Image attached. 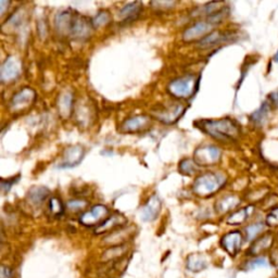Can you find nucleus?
<instances>
[{"label": "nucleus", "instance_id": "nucleus-34", "mask_svg": "<svg viewBox=\"0 0 278 278\" xmlns=\"http://www.w3.org/2000/svg\"><path fill=\"white\" fill-rule=\"evenodd\" d=\"M0 278H12V270L10 267L3 265L0 268Z\"/></svg>", "mask_w": 278, "mask_h": 278}, {"label": "nucleus", "instance_id": "nucleus-33", "mask_svg": "<svg viewBox=\"0 0 278 278\" xmlns=\"http://www.w3.org/2000/svg\"><path fill=\"white\" fill-rule=\"evenodd\" d=\"M151 5L156 9H162V10H169V9L173 8L176 3L175 2H152Z\"/></svg>", "mask_w": 278, "mask_h": 278}, {"label": "nucleus", "instance_id": "nucleus-20", "mask_svg": "<svg viewBox=\"0 0 278 278\" xmlns=\"http://www.w3.org/2000/svg\"><path fill=\"white\" fill-rule=\"evenodd\" d=\"M239 203H240V200L236 196H226L222 199H219L215 203V210L216 212L219 214H224L235 209Z\"/></svg>", "mask_w": 278, "mask_h": 278}, {"label": "nucleus", "instance_id": "nucleus-15", "mask_svg": "<svg viewBox=\"0 0 278 278\" xmlns=\"http://www.w3.org/2000/svg\"><path fill=\"white\" fill-rule=\"evenodd\" d=\"M141 10H142L141 3H139V2L128 3L120 9V11L118 13V17L123 23L132 22L134 20H136L138 15L140 14Z\"/></svg>", "mask_w": 278, "mask_h": 278}, {"label": "nucleus", "instance_id": "nucleus-6", "mask_svg": "<svg viewBox=\"0 0 278 278\" xmlns=\"http://www.w3.org/2000/svg\"><path fill=\"white\" fill-rule=\"evenodd\" d=\"M215 24H213L208 18L206 20H201L196 22L191 26L187 27L183 33V41L186 43L195 42V41H201L203 40L206 36H208L210 33H212L215 28Z\"/></svg>", "mask_w": 278, "mask_h": 278}, {"label": "nucleus", "instance_id": "nucleus-5", "mask_svg": "<svg viewBox=\"0 0 278 278\" xmlns=\"http://www.w3.org/2000/svg\"><path fill=\"white\" fill-rule=\"evenodd\" d=\"M186 107L181 103H175L171 105H165V107L158 108L157 110L152 111V116L158 121L166 125L176 123L181 117L184 116L186 111Z\"/></svg>", "mask_w": 278, "mask_h": 278}, {"label": "nucleus", "instance_id": "nucleus-9", "mask_svg": "<svg viewBox=\"0 0 278 278\" xmlns=\"http://www.w3.org/2000/svg\"><path fill=\"white\" fill-rule=\"evenodd\" d=\"M36 99V92L31 87H24L17 91L10 101V110L13 112H22L30 108Z\"/></svg>", "mask_w": 278, "mask_h": 278}, {"label": "nucleus", "instance_id": "nucleus-2", "mask_svg": "<svg viewBox=\"0 0 278 278\" xmlns=\"http://www.w3.org/2000/svg\"><path fill=\"white\" fill-rule=\"evenodd\" d=\"M195 126L220 141L236 140L239 136V127L232 120H201L195 123Z\"/></svg>", "mask_w": 278, "mask_h": 278}, {"label": "nucleus", "instance_id": "nucleus-8", "mask_svg": "<svg viewBox=\"0 0 278 278\" xmlns=\"http://www.w3.org/2000/svg\"><path fill=\"white\" fill-rule=\"evenodd\" d=\"M109 217V209L103 205L94 206L80 216V223L84 226H99Z\"/></svg>", "mask_w": 278, "mask_h": 278}, {"label": "nucleus", "instance_id": "nucleus-30", "mask_svg": "<svg viewBox=\"0 0 278 278\" xmlns=\"http://www.w3.org/2000/svg\"><path fill=\"white\" fill-rule=\"evenodd\" d=\"M22 12L18 10V11H15L10 17L8 18L7 22L4 24L3 28H6L7 26L10 27V28H13V27H16L17 25H20L21 22H22Z\"/></svg>", "mask_w": 278, "mask_h": 278}, {"label": "nucleus", "instance_id": "nucleus-32", "mask_svg": "<svg viewBox=\"0 0 278 278\" xmlns=\"http://www.w3.org/2000/svg\"><path fill=\"white\" fill-rule=\"evenodd\" d=\"M267 265H268V262L265 257H256L254 258V260L247 263V268L248 270H254V268L264 267Z\"/></svg>", "mask_w": 278, "mask_h": 278}, {"label": "nucleus", "instance_id": "nucleus-3", "mask_svg": "<svg viewBox=\"0 0 278 278\" xmlns=\"http://www.w3.org/2000/svg\"><path fill=\"white\" fill-rule=\"evenodd\" d=\"M226 184V177L219 173H206L196 178L193 185L194 194L198 197H210Z\"/></svg>", "mask_w": 278, "mask_h": 278}, {"label": "nucleus", "instance_id": "nucleus-1", "mask_svg": "<svg viewBox=\"0 0 278 278\" xmlns=\"http://www.w3.org/2000/svg\"><path fill=\"white\" fill-rule=\"evenodd\" d=\"M54 25L60 35L74 40H86L92 32L91 20L74 10H63L55 15Z\"/></svg>", "mask_w": 278, "mask_h": 278}, {"label": "nucleus", "instance_id": "nucleus-18", "mask_svg": "<svg viewBox=\"0 0 278 278\" xmlns=\"http://www.w3.org/2000/svg\"><path fill=\"white\" fill-rule=\"evenodd\" d=\"M49 196V190L43 186H34L32 187L26 195V199L34 207H38L43 205L44 201Z\"/></svg>", "mask_w": 278, "mask_h": 278}, {"label": "nucleus", "instance_id": "nucleus-29", "mask_svg": "<svg viewBox=\"0 0 278 278\" xmlns=\"http://www.w3.org/2000/svg\"><path fill=\"white\" fill-rule=\"evenodd\" d=\"M263 229H264V225L261 223L252 224L250 226H248L246 228V234H247L248 240H253V239L263 231Z\"/></svg>", "mask_w": 278, "mask_h": 278}, {"label": "nucleus", "instance_id": "nucleus-27", "mask_svg": "<svg viewBox=\"0 0 278 278\" xmlns=\"http://www.w3.org/2000/svg\"><path fill=\"white\" fill-rule=\"evenodd\" d=\"M271 243H272V238L270 236L262 237L261 239H258V240L251 247V253L256 254L258 252L265 250V249H267L268 247L271 246Z\"/></svg>", "mask_w": 278, "mask_h": 278}, {"label": "nucleus", "instance_id": "nucleus-21", "mask_svg": "<svg viewBox=\"0 0 278 278\" xmlns=\"http://www.w3.org/2000/svg\"><path fill=\"white\" fill-rule=\"evenodd\" d=\"M187 268L189 271L194 272V273H198L203 271L205 268L207 267V262L205 260V257L199 254V253H194L190 254L187 257V262H186Z\"/></svg>", "mask_w": 278, "mask_h": 278}, {"label": "nucleus", "instance_id": "nucleus-26", "mask_svg": "<svg viewBox=\"0 0 278 278\" xmlns=\"http://www.w3.org/2000/svg\"><path fill=\"white\" fill-rule=\"evenodd\" d=\"M110 18H111V15L107 10L99 11L91 18V23H92L94 28H99V27L107 25L110 22Z\"/></svg>", "mask_w": 278, "mask_h": 278}, {"label": "nucleus", "instance_id": "nucleus-16", "mask_svg": "<svg viewBox=\"0 0 278 278\" xmlns=\"http://www.w3.org/2000/svg\"><path fill=\"white\" fill-rule=\"evenodd\" d=\"M125 223H126V218L122 214H114L112 216H109L102 224H100L97 228H96L95 234H97V235L105 234V233L113 231V229H117L118 227H123V225Z\"/></svg>", "mask_w": 278, "mask_h": 278}, {"label": "nucleus", "instance_id": "nucleus-35", "mask_svg": "<svg viewBox=\"0 0 278 278\" xmlns=\"http://www.w3.org/2000/svg\"><path fill=\"white\" fill-rule=\"evenodd\" d=\"M15 181H16V177L13 178V179H8L7 183H6V180H3V181H2V189H3V191H4L5 194L8 193L9 190H10L11 186L15 183Z\"/></svg>", "mask_w": 278, "mask_h": 278}, {"label": "nucleus", "instance_id": "nucleus-7", "mask_svg": "<svg viewBox=\"0 0 278 278\" xmlns=\"http://www.w3.org/2000/svg\"><path fill=\"white\" fill-rule=\"evenodd\" d=\"M220 157H222V151L212 145L200 146L194 152V160L199 166L214 165L219 161Z\"/></svg>", "mask_w": 278, "mask_h": 278}, {"label": "nucleus", "instance_id": "nucleus-17", "mask_svg": "<svg viewBox=\"0 0 278 278\" xmlns=\"http://www.w3.org/2000/svg\"><path fill=\"white\" fill-rule=\"evenodd\" d=\"M73 102L74 97L72 91L65 90L60 94L58 99V110L60 117H62L63 119H68L71 116L73 110Z\"/></svg>", "mask_w": 278, "mask_h": 278}, {"label": "nucleus", "instance_id": "nucleus-25", "mask_svg": "<svg viewBox=\"0 0 278 278\" xmlns=\"http://www.w3.org/2000/svg\"><path fill=\"white\" fill-rule=\"evenodd\" d=\"M48 208H49L51 215L54 217H60L64 213V207L62 205V201L57 197L50 198L49 203H48Z\"/></svg>", "mask_w": 278, "mask_h": 278}, {"label": "nucleus", "instance_id": "nucleus-24", "mask_svg": "<svg viewBox=\"0 0 278 278\" xmlns=\"http://www.w3.org/2000/svg\"><path fill=\"white\" fill-rule=\"evenodd\" d=\"M252 208H246L243 210H239L237 212L233 213L231 216L228 217L227 223L231 225H239L244 223L245 220L247 219V217L249 216V211H250Z\"/></svg>", "mask_w": 278, "mask_h": 278}, {"label": "nucleus", "instance_id": "nucleus-11", "mask_svg": "<svg viewBox=\"0 0 278 278\" xmlns=\"http://www.w3.org/2000/svg\"><path fill=\"white\" fill-rule=\"evenodd\" d=\"M85 148L81 145H74L66 148L63 152L62 162L60 163V169H72L79 165L85 157Z\"/></svg>", "mask_w": 278, "mask_h": 278}, {"label": "nucleus", "instance_id": "nucleus-23", "mask_svg": "<svg viewBox=\"0 0 278 278\" xmlns=\"http://www.w3.org/2000/svg\"><path fill=\"white\" fill-rule=\"evenodd\" d=\"M128 236H129V229L123 228V229H120V231H116L113 234H111L110 236L105 238V243L113 245V247L122 246L124 242L127 240Z\"/></svg>", "mask_w": 278, "mask_h": 278}, {"label": "nucleus", "instance_id": "nucleus-31", "mask_svg": "<svg viewBox=\"0 0 278 278\" xmlns=\"http://www.w3.org/2000/svg\"><path fill=\"white\" fill-rule=\"evenodd\" d=\"M87 206V202L84 200H71L66 203V209L72 211V212H79V211L83 210Z\"/></svg>", "mask_w": 278, "mask_h": 278}, {"label": "nucleus", "instance_id": "nucleus-28", "mask_svg": "<svg viewBox=\"0 0 278 278\" xmlns=\"http://www.w3.org/2000/svg\"><path fill=\"white\" fill-rule=\"evenodd\" d=\"M126 248L125 246H114L112 248H110L109 250H107L104 252L103 254V258L104 260H112V258L114 257H118V256H122L123 254V251H125Z\"/></svg>", "mask_w": 278, "mask_h": 278}, {"label": "nucleus", "instance_id": "nucleus-22", "mask_svg": "<svg viewBox=\"0 0 278 278\" xmlns=\"http://www.w3.org/2000/svg\"><path fill=\"white\" fill-rule=\"evenodd\" d=\"M178 169L181 174L187 175V176L197 174L200 171V166L197 164L196 161L194 159H188V158L184 159L183 161H180Z\"/></svg>", "mask_w": 278, "mask_h": 278}, {"label": "nucleus", "instance_id": "nucleus-14", "mask_svg": "<svg viewBox=\"0 0 278 278\" xmlns=\"http://www.w3.org/2000/svg\"><path fill=\"white\" fill-rule=\"evenodd\" d=\"M243 236L239 232H231L223 236L220 245L224 248V250L231 255H236L242 248Z\"/></svg>", "mask_w": 278, "mask_h": 278}, {"label": "nucleus", "instance_id": "nucleus-37", "mask_svg": "<svg viewBox=\"0 0 278 278\" xmlns=\"http://www.w3.org/2000/svg\"><path fill=\"white\" fill-rule=\"evenodd\" d=\"M9 6H10V3L6 2V0H2V2H0V14L3 15Z\"/></svg>", "mask_w": 278, "mask_h": 278}, {"label": "nucleus", "instance_id": "nucleus-36", "mask_svg": "<svg viewBox=\"0 0 278 278\" xmlns=\"http://www.w3.org/2000/svg\"><path fill=\"white\" fill-rule=\"evenodd\" d=\"M267 224L277 225L278 224V209L272 212L271 215L267 216Z\"/></svg>", "mask_w": 278, "mask_h": 278}, {"label": "nucleus", "instance_id": "nucleus-38", "mask_svg": "<svg viewBox=\"0 0 278 278\" xmlns=\"http://www.w3.org/2000/svg\"><path fill=\"white\" fill-rule=\"evenodd\" d=\"M274 59H275V61L276 62H278V52L275 54V57H274Z\"/></svg>", "mask_w": 278, "mask_h": 278}, {"label": "nucleus", "instance_id": "nucleus-4", "mask_svg": "<svg viewBox=\"0 0 278 278\" xmlns=\"http://www.w3.org/2000/svg\"><path fill=\"white\" fill-rule=\"evenodd\" d=\"M199 78L196 75H186L172 81L168 85L169 92L178 99H189L198 91Z\"/></svg>", "mask_w": 278, "mask_h": 278}, {"label": "nucleus", "instance_id": "nucleus-13", "mask_svg": "<svg viewBox=\"0 0 278 278\" xmlns=\"http://www.w3.org/2000/svg\"><path fill=\"white\" fill-rule=\"evenodd\" d=\"M161 208H162V201L159 198V196L156 194L152 195L148 199L146 205L141 209L140 215L143 222H152V220H155L161 212Z\"/></svg>", "mask_w": 278, "mask_h": 278}, {"label": "nucleus", "instance_id": "nucleus-10", "mask_svg": "<svg viewBox=\"0 0 278 278\" xmlns=\"http://www.w3.org/2000/svg\"><path fill=\"white\" fill-rule=\"evenodd\" d=\"M22 72V63L20 59L10 55L4 61L0 69V79L4 83H10L16 80Z\"/></svg>", "mask_w": 278, "mask_h": 278}, {"label": "nucleus", "instance_id": "nucleus-12", "mask_svg": "<svg viewBox=\"0 0 278 278\" xmlns=\"http://www.w3.org/2000/svg\"><path fill=\"white\" fill-rule=\"evenodd\" d=\"M151 118L148 116H135L126 119L122 123L121 125V132L123 133H138L143 132L151 126Z\"/></svg>", "mask_w": 278, "mask_h": 278}, {"label": "nucleus", "instance_id": "nucleus-19", "mask_svg": "<svg viewBox=\"0 0 278 278\" xmlns=\"http://www.w3.org/2000/svg\"><path fill=\"white\" fill-rule=\"evenodd\" d=\"M226 35H224L222 32L219 31H213L210 33L208 36H206L203 40L198 42V47L200 49H209V48H212L220 43H223L226 40Z\"/></svg>", "mask_w": 278, "mask_h": 278}]
</instances>
